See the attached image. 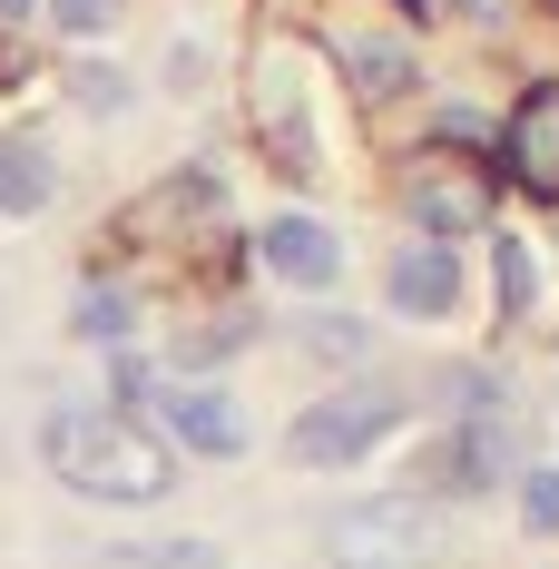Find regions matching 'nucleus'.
Masks as SVG:
<instances>
[{
    "label": "nucleus",
    "instance_id": "14",
    "mask_svg": "<svg viewBox=\"0 0 559 569\" xmlns=\"http://www.w3.org/2000/svg\"><path fill=\"white\" fill-rule=\"evenodd\" d=\"M69 325H79V343H128V335H138V305H128L118 284H89Z\"/></svg>",
    "mask_w": 559,
    "mask_h": 569
},
{
    "label": "nucleus",
    "instance_id": "4",
    "mask_svg": "<svg viewBox=\"0 0 559 569\" xmlns=\"http://www.w3.org/2000/svg\"><path fill=\"white\" fill-rule=\"evenodd\" d=\"M402 217L422 236H481L491 227V177L471 158H412L402 168Z\"/></svg>",
    "mask_w": 559,
    "mask_h": 569
},
{
    "label": "nucleus",
    "instance_id": "20",
    "mask_svg": "<svg viewBox=\"0 0 559 569\" xmlns=\"http://www.w3.org/2000/svg\"><path fill=\"white\" fill-rule=\"evenodd\" d=\"M471 10H491V0H471Z\"/></svg>",
    "mask_w": 559,
    "mask_h": 569
},
{
    "label": "nucleus",
    "instance_id": "17",
    "mask_svg": "<svg viewBox=\"0 0 559 569\" xmlns=\"http://www.w3.org/2000/svg\"><path fill=\"white\" fill-rule=\"evenodd\" d=\"M69 89H79V109H89V118H118V109H128V79H118V69H79Z\"/></svg>",
    "mask_w": 559,
    "mask_h": 569
},
{
    "label": "nucleus",
    "instance_id": "1",
    "mask_svg": "<svg viewBox=\"0 0 559 569\" xmlns=\"http://www.w3.org/2000/svg\"><path fill=\"white\" fill-rule=\"evenodd\" d=\"M40 461L79 501H109V511H148L177 491V442L158 422L118 412V402H59L40 422Z\"/></svg>",
    "mask_w": 559,
    "mask_h": 569
},
{
    "label": "nucleus",
    "instance_id": "8",
    "mask_svg": "<svg viewBox=\"0 0 559 569\" xmlns=\"http://www.w3.org/2000/svg\"><path fill=\"white\" fill-rule=\"evenodd\" d=\"M383 295H392V315L442 325L451 305H461V256H451V236H412V246L383 266Z\"/></svg>",
    "mask_w": 559,
    "mask_h": 569
},
{
    "label": "nucleus",
    "instance_id": "7",
    "mask_svg": "<svg viewBox=\"0 0 559 569\" xmlns=\"http://www.w3.org/2000/svg\"><path fill=\"white\" fill-rule=\"evenodd\" d=\"M256 266L276 284H295V295H325V284L343 276V236L325 227V217H266V227H256Z\"/></svg>",
    "mask_w": 559,
    "mask_h": 569
},
{
    "label": "nucleus",
    "instance_id": "12",
    "mask_svg": "<svg viewBox=\"0 0 559 569\" xmlns=\"http://www.w3.org/2000/svg\"><path fill=\"white\" fill-rule=\"evenodd\" d=\"M89 569H226V550L217 540H118Z\"/></svg>",
    "mask_w": 559,
    "mask_h": 569
},
{
    "label": "nucleus",
    "instance_id": "5",
    "mask_svg": "<svg viewBox=\"0 0 559 569\" xmlns=\"http://www.w3.org/2000/svg\"><path fill=\"white\" fill-rule=\"evenodd\" d=\"M335 59L353 79V99H402L412 89V30L402 20H373V10H335Z\"/></svg>",
    "mask_w": 559,
    "mask_h": 569
},
{
    "label": "nucleus",
    "instance_id": "11",
    "mask_svg": "<svg viewBox=\"0 0 559 569\" xmlns=\"http://www.w3.org/2000/svg\"><path fill=\"white\" fill-rule=\"evenodd\" d=\"M50 158L40 148H20V138H0V217H40L50 207Z\"/></svg>",
    "mask_w": 559,
    "mask_h": 569
},
{
    "label": "nucleus",
    "instance_id": "16",
    "mask_svg": "<svg viewBox=\"0 0 559 569\" xmlns=\"http://www.w3.org/2000/svg\"><path fill=\"white\" fill-rule=\"evenodd\" d=\"M305 343H315L325 363H353V353H363V325H353V315H315V325H305Z\"/></svg>",
    "mask_w": 559,
    "mask_h": 569
},
{
    "label": "nucleus",
    "instance_id": "19",
    "mask_svg": "<svg viewBox=\"0 0 559 569\" xmlns=\"http://www.w3.org/2000/svg\"><path fill=\"white\" fill-rule=\"evenodd\" d=\"M30 10H40V0H0V20H30Z\"/></svg>",
    "mask_w": 559,
    "mask_h": 569
},
{
    "label": "nucleus",
    "instance_id": "2",
    "mask_svg": "<svg viewBox=\"0 0 559 569\" xmlns=\"http://www.w3.org/2000/svg\"><path fill=\"white\" fill-rule=\"evenodd\" d=\"M325 550H335L343 569H422L442 550V520H432V501H412V491H383V501L335 511Z\"/></svg>",
    "mask_w": 559,
    "mask_h": 569
},
{
    "label": "nucleus",
    "instance_id": "13",
    "mask_svg": "<svg viewBox=\"0 0 559 569\" xmlns=\"http://www.w3.org/2000/svg\"><path fill=\"white\" fill-rule=\"evenodd\" d=\"M491 295H501V325H520V315H530V295H540V266H530V246H520V236L491 246Z\"/></svg>",
    "mask_w": 559,
    "mask_h": 569
},
{
    "label": "nucleus",
    "instance_id": "18",
    "mask_svg": "<svg viewBox=\"0 0 559 569\" xmlns=\"http://www.w3.org/2000/svg\"><path fill=\"white\" fill-rule=\"evenodd\" d=\"M50 20L69 30V40H99V30L118 20V0H50Z\"/></svg>",
    "mask_w": 559,
    "mask_h": 569
},
{
    "label": "nucleus",
    "instance_id": "6",
    "mask_svg": "<svg viewBox=\"0 0 559 569\" xmlns=\"http://www.w3.org/2000/svg\"><path fill=\"white\" fill-rule=\"evenodd\" d=\"M158 422H168V442L177 452H197V461H236L246 452V412L217 393V383H158Z\"/></svg>",
    "mask_w": 559,
    "mask_h": 569
},
{
    "label": "nucleus",
    "instance_id": "3",
    "mask_svg": "<svg viewBox=\"0 0 559 569\" xmlns=\"http://www.w3.org/2000/svg\"><path fill=\"white\" fill-rule=\"evenodd\" d=\"M392 422H402V393L353 383V393L305 402V412H295V432H285V452L305 461V471H343V461H363L373 442H392Z\"/></svg>",
    "mask_w": 559,
    "mask_h": 569
},
{
    "label": "nucleus",
    "instance_id": "9",
    "mask_svg": "<svg viewBox=\"0 0 559 569\" xmlns=\"http://www.w3.org/2000/svg\"><path fill=\"white\" fill-rule=\"evenodd\" d=\"M501 168L520 197H550L559 207V89H530L501 128Z\"/></svg>",
    "mask_w": 559,
    "mask_h": 569
},
{
    "label": "nucleus",
    "instance_id": "15",
    "mask_svg": "<svg viewBox=\"0 0 559 569\" xmlns=\"http://www.w3.org/2000/svg\"><path fill=\"white\" fill-rule=\"evenodd\" d=\"M520 530L559 540V471H520Z\"/></svg>",
    "mask_w": 559,
    "mask_h": 569
},
{
    "label": "nucleus",
    "instance_id": "10",
    "mask_svg": "<svg viewBox=\"0 0 559 569\" xmlns=\"http://www.w3.org/2000/svg\"><path fill=\"white\" fill-rule=\"evenodd\" d=\"M510 461V422L501 412H461V432L442 442V491H491Z\"/></svg>",
    "mask_w": 559,
    "mask_h": 569
}]
</instances>
